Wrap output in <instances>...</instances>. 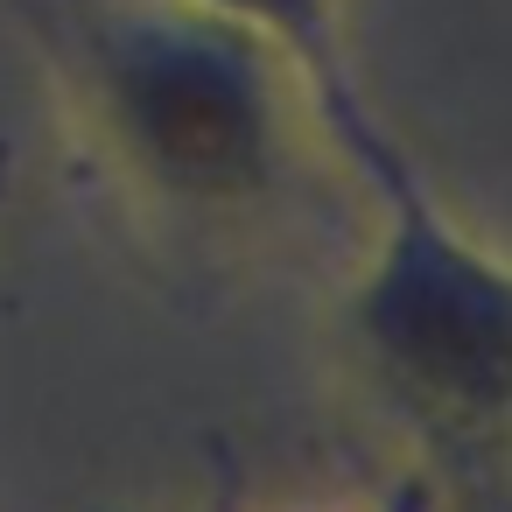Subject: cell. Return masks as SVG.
<instances>
[{
    "label": "cell",
    "instance_id": "cell-1",
    "mask_svg": "<svg viewBox=\"0 0 512 512\" xmlns=\"http://www.w3.org/2000/svg\"><path fill=\"white\" fill-rule=\"evenodd\" d=\"M78 162L176 253H246L302 204V78L211 0H15Z\"/></svg>",
    "mask_w": 512,
    "mask_h": 512
},
{
    "label": "cell",
    "instance_id": "cell-2",
    "mask_svg": "<svg viewBox=\"0 0 512 512\" xmlns=\"http://www.w3.org/2000/svg\"><path fill=\"white\" fill-rule=\"evenodd\" d=\"M323 134L372 197V246L344 288L358 386L435 477L491 505L512 491V260L449 218L379 106Z\"/></svg>",
    "mask_w": 512,
    "mask_h": 512
},
{
    "label": "cell",
    "instance_id": "cell-3",
    "mask_svg": "<svg viewBox=\"0 0 512 512\" xmlns=\"http://www.w3.org/2000/svg\"><path fill=\"white\" fill-rule=\"evenodd\" d=\"M211 8H225L246 29H260L295 64L316 120L351 106V99H365V85H358V71L344 57V36H337V0H211Z\"/></svg>",
    "mask_w": 512,
    "mask_h": 512
},
{
    "label": "cell",
    "instance_id": "cell-4",
    "mask_svg": "<svg viewBox=\"0 0 512 512\" xmlns=\"http://www.w3.org/2000/svg\"><path fill=\"white\" fill-rule=\"evenodd\" d=\"M204 512H239V477H232V470L211 477V505H204Z\"/></svg>",
    "mask_w": 512,
    "mask_h": 512
},
{
    "label": "cell",
    "instance_id": "cell-5",
    "mask_svg": "<svg viewBox=\"0 0 512 512\" xmlns=\"http://www.w3.org/2000/svg\"><path fill=\"white\" fill-rule=\"evenodd\" d=\"M0 190H8V148H0Z\"/></svg>",
    "mask_w": 512,
    "mask_h": 512
}]
</instances>
